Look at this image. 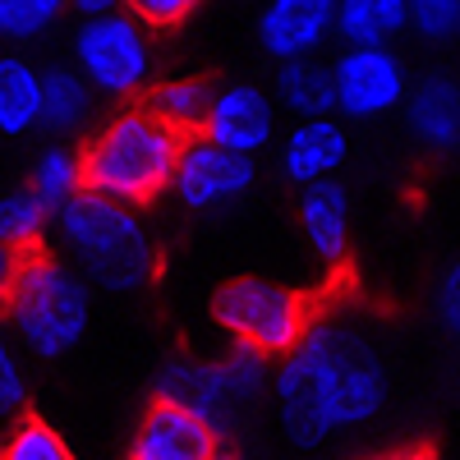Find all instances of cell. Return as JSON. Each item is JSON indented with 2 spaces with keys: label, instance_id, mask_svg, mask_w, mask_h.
Here are the masks:
<instances>
[{
  "label": "cell",
  "instance_id": "obj_1",
  "mask_svg": "<svg viewBox=\"0 0 460 460\" xmlns=\"http://www.w3.org/2000/svg\"><path fill=\"white\" fill-rule=\"evenodd\" d=\"M184 143L189 138L175 125H166L162 115H152L138 102H125L106 125H97L79 143L84 189L125 208L157 203L175 184Z\"/></svg>",
  "mask_w": 460,
  "mask_h": 460
},
{
  "label": "cell",
  "instance_id": "obj_2",
  "mask_svg": "<svg viewBox=\"0 0 460 460\" xmlns=\"http://www.w3.org/2000/svg\"><path fill=\"white\" fill-rule=\"evenodd\" d=\"M0 318H10V327L37 359H60L84 341L93 318V295L47 244L19 249L10 299Z\"/></svg>",
  "mask_w": 460,
  "mask_h": 460
},
{
  "label": "cell",
  "instance_id": "obj_3",
  "mask_svg": "<svg viewBox=\"0 0 460 460\" xmlns=\"http://www.w3.org/2000/svg\"><path fill=\"white\" fill-rule=\"evenodd\" d=\"M56 226L74 262L106 290H138L157 272V249H152L147 226L125 203H111L84 189L60 208Z\"/></svg>",
  "mask_w": 460,
  "mask_h": 460
},
{
  "label": "cell",
  "instance_id": "obj_4",
  "mask_svg": "<svg viewBox=\"0 0 460 460\" xmlns=\"http://www.w3.org/2000/svg\"><path fill=\"white\" fill-rule=\"evenodd\" d=\"M212 318L221 332H230L249 350L267 359H286L323 318V299L314 290H290L262 277H240L212 295Z\"/></svg>",
  "mask_w": 460,
  "mask_h": 460
},
{
  "label": "cell",
  "instance_id": "obj_5",
  "mask_svg": "<svg viewBox=\"0 0 460 460\" xmlns=\"http://www.w3.org/2000/svg\"><path fill=\"white\" fill-rule=\"evenodd\" d=\"M74 60L97 93L120 102H138L152 88V69H157L147 28L125 10L106 19H84V28L74 32Z\"/></svg>",
  "mask_w": 460,
  "mask_h": 460
},
{
  "label": "cell",
  "instance_id": "obj_6",
  "mask_svg": "<svg viewBox=\"0 0 460 460\" xmlns=\"http://www.w3.org/2000/svg\"><path fill=\"white\" fill-rule=\"evenodd\" d=\"M323 355H327V377H332V419L336 433L345 429H364L377 419V410L387 405V368H382V355L350 327L336 318H318L314 323Z\"/></svg>",
  "mask_w": 460,
  "mask_h": 460
},
{
  "label": "cell",
  "instance_id": "obj_7",
  "mask_svg": "<svg viewBox=\"0 0 460 460\" xmlns=\"http://www.w3.org/2000/svg\"><path fill=\"white\" fill-rule=\"evenodd\" d=\"M272 396H277V419L281 433L299 447V451H318L327 447V438H336V419H332V377H327V359H323V341L309 327L295 350L281 359V368L272 373Z\"/></svg>",
  "mask_w": 460,
  "mask_h": 460
},
{
  "label": "cell",
  "instance_id": "obj_8",
  "mask_svg": "<svg viewBox=\"0 0 460 460\" xmlns=\"http://www.w3.org/2000/svg\"><path fill=\"white\" fill-rule=\"evenodd\" d=\"M336 84V115L345 120H377L396 106H405V60L392 47H345L332 60Z\"/></svg>",
  "mask_w": 460,
  "mask_h": 460
},
{
  "label": "cell",
  "instance_id": "obj_9",
  "mask_svg": "<svg viewBox=\"0 0 460 460\" xmlns=\"http://www.w3.org/2000/svg\"><path fill=\"white\" fill-rule=\"evenodd\" d=\"M258 180V162L253 157H240L230 147H217L212 138H189L184 143V157H180V171H175V199L189 208V212H212L221 203H235L240 194H249Z\"/></svg>",
  "mask_w": 460,
  "mask_h": 460
},
{
  "label": "cell",
  "instance_id": "obj_10",
  "mask_svg": "<svg viewBox=\"0 0 460 460\" xmlns=\"http://www.w3.org/2000/svg\"><path fill=\"white\" fill-rule=\"evenodd\" d=\"M217 451H221V433L208 419H199L194 410L175 401L152 396L147 410L138 414L125 460H212Z\"/></svg>",
  "mask_w": 460,
  "mask_h": 460
},
{
  "label": "cell",
  "instance_id": "obj_11",
  "mask_svg": "<svg viewBox=\"0 0 460 460\" xmlns=\"http://www.w3.org/2000/svg\"><path fill=\"white\" fill-rule=\"evenodd\" d=\"M341 0H267L258 14V47L277 65L318 56L327 37H336Z\"/></svg>",
  "mask_w": 460,
  "mask_h": 460
},
{
  "label": "cell",
  "instance_id": "obj_12",
  "mask_svg": "<svg viewBox=\"0 0 460 460\" xmlns=\"http://www.w3.org/2000/svg\"><path fill=\"white\" fill-rule=\"evenodd\" d=\"M277 134V106L258 84H217L212 111H208V129L217 147H230L240 157H258Z\"/></svg>",
  "mask_w": 460,
  "mask_h": 460
},
{
  "label": "cell",
  "instance_id": "obj_13",
  "mask_svg": "<svg viewBox=\"0 0 460 460\" xmlns=\"http://www.w3.org/2000/svg\"><path fill=\"white\" fill-rule=\"evenodd\" d=\"M299 230H304V244L314 249V258L332 272V281L345 277V262H350V189L341 180H323L309 184L299 194Z\"/></svg>",
  "mask_w": 460,
  "mask_h": 460
},
{
  "label": "cell",
  "instance_id": "obj_14",
  "mask_svg": "<svg viewBox=\"0 0 460 460\" xmlns=\"http://www.w3.org/2000/svg\"><path fill=\"white\" fill-rule=\"evenodd\" d=\"M152 396L194 410L199 419H208V424L221 433V442L244 424V414L230 405V396H226V387H221L217 359H184V355L166 359L162 373H157V392H152Z\"/></svg>",
  "mask_w": 460,
  "mask_h": 460
},
{
  "label": "cell",
  "instance_id": "obj_15",
  "mask_svg": "<svg viewBox=\"0 0 460 460\" xmlns=\"http://www.w3.org/2000/svg\"><path fill=\"white\" fill-rule=\"evenodd\" d=\"M405 125L410 138L442 157V152L460 147V79L456 74H429L405 93Z\"/></svg>",
  "mask_w": 460,
  "mask_h": 460
},
{
  "label": "cell",
  "instance_id": "obj_16",
  "mask_svg": "<svg viewBox=\"0 0 460 460\" xmlns=\"http://www.w3.org/2000/svg\"><path fill=\"white\" fill-rule=\"evenodd\" d=\"M345 157H350V134H345L336 115H327V120H299L281 147V175L299 189H309V184L336 180Z\"/></svg>",
  "mask_w": 460,
  "mask_h": 460
},
{
  "label": "cell",
  "instance_id": "obj_17",
  "mask_svg": "<svg viewBox=\"0 0 460 460\" xmlns=\"http://www.w3.org/2000/svg\"><path fill=\"white\" fill-rule=\"evenodd\" d=\"M217 84L208 74H184V79H166V84H152L138 106H147L152 115H162L166 125H175L184 138H199L208 129V111H212Z\"/></svg>",
  "mask_w": 460,
  "mask_h": 460
},
{
  "label": "cell",
  "instance_id": "obj_18",
  "mask_svg": "<svg viewBox=\"0 0 460 460\" xmlns=\"http://www.w3.org/2000/svg\"><path fill=\"white\" fill-rule=\"evenodd\" d=\"M277 102H281L286 111H295L299 120H327V115H336L332 65H323L318 56L286 60V65L277 69Z\"/></svg>",
  "mask_w": 460,
  "mask_h": 460
},
{
  "label": "cell",
  "instance_id": "obj_19",
  "mask_svg": "<svg viewBox=\"0 0 460 460\" xmlns=\"http://www.w3.org/2000/svg\"><path fill=\"white\" fill-rule=\"evenodd\" d=\"M410 28V0H341L336 37L345 47H387Z\"/></svg>",
  "mask_w": 460,
  "mask_h": 460
},
{
  "label": "cell",
  "instance_id": "obj_20",
  "mask_svg": "<svg viewBox=\"0 0 460 460\" xmlns=\"http://www.w3.org/2000/svg\"><path fill=\"white\" fill-rule=\"evenodd\" d=\"M42 120V74L23 56H0V134L19 138Z\"/></svg>",
  "mask_w": 460,
  "mask_h": 460
},
{
  "label": "cell",
  "instance_id": "obj_21",
  "mask_svg": "<svg viewBox=\"0 0 460 460\" xmlns=\"http://www.w3.org/2000/svg\"><path fill=\"white\" fill-rule=\"evenodd\" d=\"M93 84L79 69H47L42 74V129L51 134H79L93 120Z\"/></svg>",
  "mask_w": 460,
  "mask_h": 460
},
{
  "label": "cell",
  "instance_id": "obj_22",
  "mask_svg": "<svg viewBox=\"0 0 460 460\" xmlns=\"http://www.w3.org/2000/svg\"><path fill=\"white\" fill-rule=\"evenodd\" d=\"M28 189L42 199L47 212H60L74 194H84V171H79V147H47L32 166Z\"/></svg>",
  "mask_w": 460,
  "mask_h": 460
},
{
  "label": "cell",
  "instance_id": "obj_23",
  "mask_svg": "<svg viewBox=\"0 0 460 460\" xmlns=\"http://www.w3.org/2000/svg\"><path fill=\"white\" fill-rule=\"evenodd\" d=\"M217 373H221V387L230 396V405H235L240 414L253 410V401L272 387V368H267V355L249 350V345H230V350L217 359Z\"/></svg>",
  "mask_w": 460,
  "mask_h": 460
},
{
  "label": "cell",
  "instance_id": "obj_24",
  "mask_svg": "<svg viewBox=\"0 0 460 460\" xmlns=\"http://www.w3.org/2000/svg\"><path fill=\"white\" fill-rule=\"evenodd\" d=\"M0 460H79V456L37 410H23L10 424V433L0 438Z\"/></svg>",
  "mask_w": 460,
  "mask_h": 460
},
{
  "label": "cell",
  "instance_id": "obj_25",
  "mask_svg": "<svg viewBox=\"0 0 460 460\" xmlns=\"http://www.w3.org/2000/svg\"><path fill=\"white\" fill-rule=\"evenodd\" d=\"M47 208L32 189H10L0 194V244H10L14 253L19 249H37L47 244Z\"/></svg>",
  "mask_w": 460,
  "mask_h": 460
},
{
  "label": "cell",
  "instance_id": "obj_26",
  "mask_svg": "<svg viewBox=\"0 0 460 460\" xmlns=\"http://www.w3.org/2000/svg\"><path fill=\"white\" fill-rule=\"evenodd\" d=\"M69 10V0H0V37L5 42H28L56 28V19Z\"/></svg>",
  "mask_w": 460,
  "mask_h": 460
},
{
  "label": "cell",
  "instance_id": "obj_27",
  "mask_svg": "<svg viewBox=\"0 0 460 460\" xmlns=\"http://www.w3.org/2000/svg\"><path fill=\"white\" fill-rule=\"evenodd\" d=\"M410 28L424 42H451L460 37V0H410Z\"/></svg>",
  "mask_w": 460,
  "mask_h": 460
},
{
  "label": "cell",
  "instance_id": "obj_28",
  "mask_svg": "<svg viewBox=\"0 0 460 460\" xmlns=\"http://www.w3.org/2000/svg\"><path fill=\"white\" fill-rule=\"evenodd\" d=\"M199 5L203 0H125V14L138 19L147 32H166V28H180Z\"/></svg>",
  "mask_w": 460,
  "mask_h": 460
},
{
  "label": "cell",
  "instance_id": "obj_29",
  "mask_svg": "<svg viewBox=\"0 0 460 460\" xmlns=\"http://www.w3.org/2000/svg\"><path fill=\"white\" fill-rule=\"evenodd\" d=\"M23 368L14 359V350L5 345V336H0V419H19L28 405H23Z\"/></svg>",
  "mask_w": 460,
  "mask_h": 460
},
{
  "label": "cell",
  "instance_id": "obj_30",
  "mask_svg": "<svg viewBox=\"0 0 460 460\" xmlns=\"http://www.w3.org/2000/svg\"><path fill=\"white\" fill-rule=\"evenodd\" d=\"M433 304H438V323L447 327V336L460 341V258H451V262L442 267Z\"/></svg>",
  "mask_w": 460,
  "mask_h": 460
},
{
  "label": "cell",
  "instance_id": "obj_31",
  "mask_svg": "<svg viewBox=\"0 0 460 460\" xmlns=\"http://www.w3.org/2000/svg\"><path fill=\"white\" fill-rule=\"evenodd\" d=\"M69 10L84 19H106V14H120L125 0H69Z\"/></svg>",
  "mask_w": 460,
  "mask_h": 460
},
{
  "label": "cell",
  "instance_id": "obj_32",
  "mask_svg": "<svg viewBox=\"0 0 460 460\" xmlns=\"http://www.w3.org/2000/svg\"><path fill=\"white\" fill-rule=\"evenodd\" d=\"M10 281H14V249L0 244V309H5V299H10Z\"/></svg>",
  "mask_w": 460,
  "mask_h": 460
},
{
  "label": "cell",
  "instance_id": "obj_33",
  "mask_svg": "<svg viewBox=\"0 0 460 460\" xmlns=\"http://www.w3.org/2000/svg\"><path fill=\"white\" fill-rule=\"evenodd\" d=\"M387 460H438L429 447H410V451H396V456H387Z\"/></svg>",
  "mask_w": 460,
  "mask_h": 460
},
{
  "label": "cell",
  "instance_id": "obj_34",
  "mask_svg": "<svg viewBox=\"0 0 460 460\" xmlns=\"http://www.w3.org/2000/svg\"><path fill=\"white\" fill-rule=\"evenodd\" d=\"M212 460H244V456H240V451H230V447H221V451H217Z\"/></svg>",
  "mask_w": 460,
  "mask_h": 460
}]
</instances>
